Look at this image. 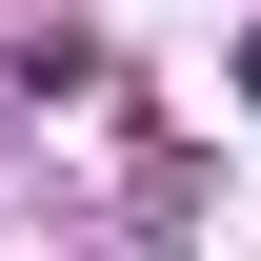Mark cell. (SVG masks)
Here are the masks:
<instances>
[{"mask_svg": "<svg viewBox=\"0 0 261 261\" xmlns=\"http://www.w3.org/2000/svg\"><path fill=\"white\" fill-rule=\"evenodd\" d=\"M241 100H261V40H241Z\"/></svg>", "mask_w": 261, "mask_h": 261, "instance_id": "1", "label": "cell"}]
</instances>
